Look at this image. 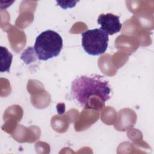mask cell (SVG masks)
I'll return each instance as SVG.
<instances>
[{
	"label": "cell",
	"instance_id": "obj_1",
	"mask_svg": "<svg viewBox=\"0 0 154 154\" xmlns=\"http://www.w3.org/2000/svg\"><path fill=\"white\" fill-rule=\"evenodd\" d=\"M109 82L99 75H82L75 78L71 85V95L85 109L99 111L110 99Z\"/></svg>",
	"mask_w": 154,
	"mask_h": 154
},
{
	"label": "cell",
	"instance_id": "obj_2",
	"mask_svg": "<svg viewBox=\"0 0 154 154\" xmlns=\"http://www.w3.org/2000/svg\"><path fill=\"white\" fill-rule=\"evenodd\" d=\"M63 38L57 32L48 29L40 33L35 41L34 49L37 58L46 61L57 57L63 48Z\"/></svg>",
	"mask_w": 154,
	"mask_h": 154
},
{
	"label": "cell",
	"instance_id": "obj_3",
	"mask_svg": "<svg viewBox=\"0 0 154 154\" xmlns=\"http://www.w3.org/2000/svg\"><path fill=\"white\" fill-rule=\"evenodd\" d=\"M108 40V35L100 28L88 29L82 34V46L85 52L90 55L104 54Z\"/></svg>",
	"mask_w": 154,
	"mask_h": 154
},
{
	"label": "cell",
	"instance_id": "obj_4",
	"mask_svg": "<svg viewBox=\"0 0 154 154\" xmlns=\"http://www.w3.org/2000/svg\"><path fill=\"white\" fill-rule=\"evenodd\" d=\"M97 23L100 25V29L108 35H113L119 32L122 26L119 16L109 13L100 14L97 19Z\"/></svg>",
	"mask_w": 154,
	"mask_h": 154
},
{
	"label": "cell",
	"instance_id": "obj_5",
	"mask_svg": "<svg viewBox=\"0 0 154 154\" xmlns=\"http://www.w3.org/2000/svg\"><path fill=\"white\" fill-rule=\"evenodd\" d=\"M1 49V72H8L13 60V55L8 49L3 46L0 47Z\"/></svg>",
	"mask_w": 154,
	"mask_h": 154
},
{
	"label": "cell",
	"instance_id": "obj_6",
	"mask_svg": "<svg viewBox=\"0 0 154 154\" xmlns=\"http://www.w3.org/2000/svg\"><path fill=\"white\" fill-rule=\"evenodd\" d=\"M78 1H56L57 5L60 6L62 8L67 9V8H72L75 6Z\"/></svg>",
	"mask_w": 154,
	"mask_h": 154
}]
</instances>
